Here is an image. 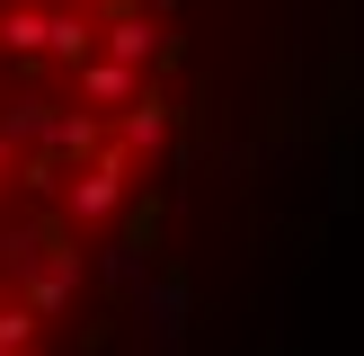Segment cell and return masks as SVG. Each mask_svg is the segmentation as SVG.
<instances>
[{"label":"cell","mask_w":364,"mask_h":356,"mask_svg":"<svg viewBox=\"0 0 364 356\" xmlns=\"http://www.w3.org/2000/svg\"><path fill=\"white\" fill-rule=\"evenodd\" d=\"M160 0H0V347L80 294L160 142Z\"/></svg>","instance_id":"1"}]
</instances>
